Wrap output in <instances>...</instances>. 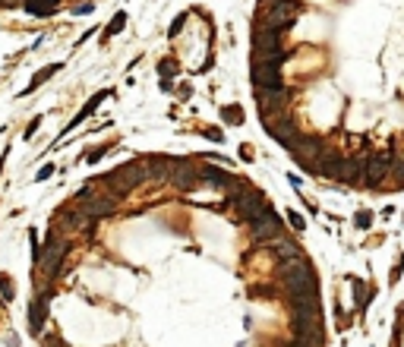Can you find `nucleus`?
I'll return each mask as SVG.
<instances>
[{
    "instance_id": "15",
    "label": "nucleus",
    "mask_w": 404,
    "mask_h": 347,
    "mask_svg": "<svg viewBox=\"0 0 404 347\" xmlns=\"http://www.w3.org/2000/svg\"><path fill=\"white\" fill-rule=\"evenodd\" d=\"M38 126H41V117H35V120L29 123V130H26L23 136H26V139H32V136H35V130H38Z\"/></svg>"
},
{
    "instance_id": "14",
    "label": "nucleus",
    "mask_w": 404,
    "mask_h": 347,
    "mask_svg": "<svg viewBox=\"0 0 404 347\" xmlns=\"http://www.w3.org/2000/svg\"><path fill=\"white\" fill-rule=\"evenodd\" d=\"M354 221H357V227H370L373 215H370V212H357V218H354Z\"/></svg>"
},
{
    "instance_id": "10",
    "label": "nucleus",
    "mask_w": 404,
    "mask_h": 347,
    "mask_svg": "<svg viewBox=\"0 0 404 347\" xmlns=\"http://www.w3.org/2000/svg\"><path fill=\"white\" fill-rule=\"evenodd\" d=\"M202 136H206V139H212V142H221L225 139V133L221 130H218V126H202V130H199Z\"/></svg>"
},
{
    "instance_id": "18",
    "label": "nucleus",
    "mask_w": 404,
    "mask_h": 347,
    "mask_svg": "<svg viewBox=\"0 0 404 347\" xmlns=\"http://www.w3.org/2000/svg\"><path fill=\"white\" fill-rule=\"evenodd\" d=\"M13 7H23V0H0V10H13Z\"/></svg>"
},
{
    "instance_id": "8",
    "label": "nucleus",
    "mask_w": 404,
    "mask_h": 347,
    "mask_svg": "<svg viewBox=\"0 0 404 347\" xmlns=\"http://www.w3.org/2000/svg\"><path fill=\"white\" fill-rule=\"evenodd\" d=\"M0 297H4V300H13L16 297V287H13V278L10 275H0Z\"/></svg>"
},
{
    "instance_id": "4",
    "label": "nucleus",
    "mask_w": 404,
    "mask_h": 347,
    "mask_svg": "<svg viewBox=\"0 0 404 347\" xmlns=\"http://www.w3.org/2000/svg\"><path fill=\"white\" fill-rule=\"evenodd\" d=\"M60 66H63V63H48V66H41V70H38V73H35V76H32V82H29V85L23 88V95H32L35 88H38V85H44V82H48V79L54 76V73H60Z\"/></svg>"
},
{
    "instance_id": "16",
    "label": "nucleus",
    "mask_w": 404,
    "mask_h": 347,
    "mask_svg": "<svg viewBox=\"0 0 404 347\" xmlns=\"http://www.w3.org/2000/svg\"><path fill=\"white\" fill-rule=\"evenodd\" d=\"M54 171H57V168H54V164H44V168L38 171V177H35V180H48V177H51Z\"/></svg>"
},
{
    "instance_id": "11",
    "label": "nucleus",
    "mask_w": 404,
    "mask_h": 347,
    "mask_svg": "<svg viewBox=\"0 0 404 347\" xmlns=\"http://www.w3.org/2000/svg\"><path fill=\"white\" fill-rule=\"evenodd\" d=\"M88 13H95V4H92V0H82V4L73 7V16H88Z\"/></svg>"
},
{
    "instance_id": "7",
    "label": "nucleus",
    "mask_w": 404,
    "mask_h": 347,
    "mask_svg": "<svg viewBox=\"0 0 404 347\" xmlns=\"http://www.w3.org/2000/svg\"><path fill=\"white\" fill-rule=\"evenodd\" d=\"M174 73H177V60H171V57H164V60L158 63V76H161V79H171V76H174Z\"/></svg>"
},
{
    "instance_id": "19",
    "label": "nucleus",
    "mask_w": 404,
    "mask_h": 347,
    "mask_svg": "<svg viewBox=\"0 0 404 347\" xmlns=\"http://www.w3.org/2000/svg\"><path fill=\"white\" fill-rule=\"evenodd\" d=\"M0 171H4V158H0Z\"/></svg>"
},
{
    "instance_id": "17",
    "label": "nucleus",
    "mask_w": 404,
    "mask_h": 347,
    "mask_svg": "<svg viewBox=\"0 0 404 347\" xmlns=\"http://www.w3.org/2000/svg\"><path fill=\"white\" fill-rule=\"evenodd\" d=\"M240 158H243V161H253V145H250V142L240 145Z\"/></svg>"
},
{
    "instance_id": "6",
    "label": "nucleus",
    "mask_w": 404,
    "mask_h": 347,
    "mask_svg": "<svg viewBox=\"0 0 404 347\" xmlns=\"http://www.w3.org/2000/svg\"><path fill=\"white\" fill-rule=\"evenodd\" d=\"M221 120L225 123H231V126H240L246 117H243V107L240 104H228V107H221Z\"/></svg>"
},
{
    "instance_id": "13",
    "label": "nucleus",
    "mask_w": 404,
    "mask_h": 347,
    "mask_svg": "<svg viewBox=\"0 0 404 347\" xmlns=\"http://www.w3.org/2000/svg\"><path fill=\"white\" fill-rule=\"evenodd\" d=\"M104 152H107V145H98V149H92V152L85 155V161H88V164H95V161H98V158H101Z\"/></svg>"
},
{
    "instance_id": "5",
    "label": "nucleus",
    "mask_w": 404,
    "mask_h": 347,
    "mask_svg": "<svg viewBox=\"0 0 404 347\" xmlns=\"http://www.w3.org/2000/svg\"><path fill=\"white\" fill-rule=\"evenodd\" d=\"M123 26H126V10H117V13H114V19L107 22L104 32H101V41H107V38H114V35H120Z\"/></svg>"
},
{
    "instance_id": "1",
    "label": "nucleus",
    "mask_w": 404,
    "mask_h": 347,
    "mask_svg": "<svg viewBox=\"0 0 404 347\" xmlns=\"http://www.w3.org/2000/svg\"><path fill=\"white\" fill-rule=\"evenodd\" d=\"M51 297H54V290L41 287L38 294L32 297V303H29V332L35 338L44 332V322H48V313H51Z\"/></svg>"
},
{
    "instance_id": "3",
    "label": "nucleus",
    "mask_w": 404,
    "mask_h": 347,
    "mask_svg": "<svg viewBox=\"0 0 404 347\" xmlns=\"http://www.w3.org/2000/svg\"><path fill=\"white\" fill-rule=\"evenodd\" d=\"M107 95H111V92H107V88H101V92H95V95H92V98H88V101L82 104V111H79L76 117H73V120L66 123V130H76V126H79V123H82V120H85L88 114H95V111H98V104H101V101H104Z\"/></svg>"
},
{
    "instance_id": "12",
    "label": "nucleus",
    "mask_w": 404,
    "mask_h": 347,
    "mask_svg": "<svg viewBox=\"0 0 404 347\" xmlns=\"http://www.w3.org/2000/svg\"><path fill=\"white\" fill-rule=\"evenodd\" d=\"M287 221L294 224V230H306V221H303V215H297V212H287Z\"/></svg>"
},
{
    "instance_id": "9",
    "label": "nucleus",
    "mask_w": 404,
    "mask_h": 347,
    "mask_svg": "<svg viewBox=\"0 0 404 347\" xmlns=\"http://www.w3.org/2000/svg\"><path fill=\"white\" fill-rule=\"evenodd\" d=\"M187 19H190V13H180V16H177V19L171 22V32H168V35H171V38H177V35L183 32V26H187Z\"/></svg>"
},
{
    "instance_id": "2",
    "label": "nucleus",
    "mask_w": 404,
    "mask_h": 347,
    "mask_svg": "<svg viewBox=\"0 0 404 347\" xmlns=\"http://www.w3.org/2000/svg\"><path fill=\"white\" fill-rule=\"evenodd\" d=\"M23 10L29 16H38V19H48V16L60 13V0H23Z\"/></svg>"
}]
</instances>
